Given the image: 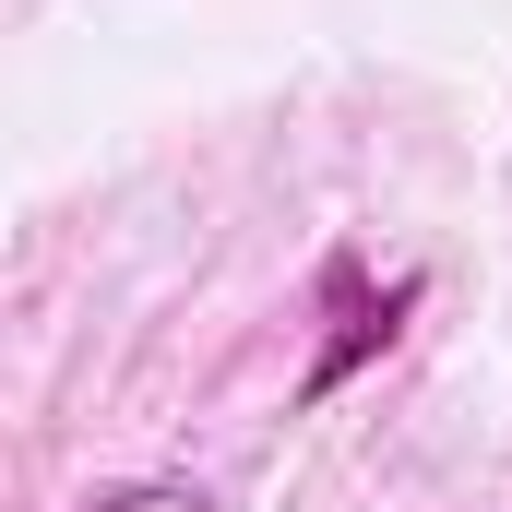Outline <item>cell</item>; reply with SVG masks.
<instances>
[{
	"label": "cell",
	"mask_w": 512,
	"mask_h": 512,
	"mask_svg": "<svg viewBox=\"0 0 512 512\" xmlns=\"http://www.w3.org/2000/svg\"><path fill=\"white\" fill-rule=\"evenodd\" d=\"M84 512H215V489H191V477H143V489H96Z\"/></svg>",
	"instance_id": "cell-1"
}]
</instances>
